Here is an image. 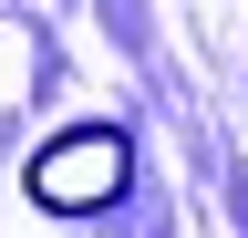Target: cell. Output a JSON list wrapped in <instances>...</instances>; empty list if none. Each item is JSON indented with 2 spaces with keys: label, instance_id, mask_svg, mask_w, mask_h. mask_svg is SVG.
<instances>
[{
  "label": "cell",
  "instance_id": "6da1fadb",
  "mask_svg": "<svg viewBox=\"0 0 248 238\" xmlns=\"http://www.w3.org/2000/svg\"><path fill=\"white\" fill-rule=\"evenodd\" d=\"M21 187L42 218H93V207H114L124 187H135V145H124L114 125H73V135H52L42 156L21 166Z\"/></svg>",
  "mask_w": 248,
  "mask_h": 238
}]
</instances>
